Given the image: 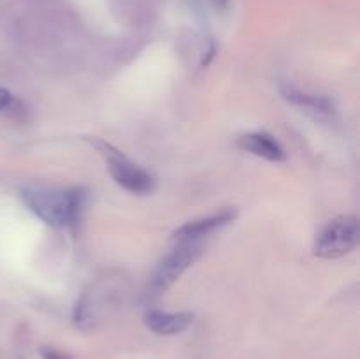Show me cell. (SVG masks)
Listing matches in <instances>:
<instances>
[{"mask_svg":"<svg viewBox=\"0 0 360 359\" xmlns=\"http://www.w3.org/2000/svg\"><path fill=\"white\" fill-rule=\"evenodd\" d=\"M281 95L287 99L288 102L295 106H301V108L313 109L316 113H326V115H333L336 111V104L330 97L327 95H316V94H308V92H302L299 88L292 87V84H283L281 87Z\"/></svg>","mask_w":360,"mask_h":359,"instance_id":"ba28073f","label":"cell"},{"mask_svg":"<svg viewBox=\"0 0 360 359\" xmlns=\"http://www.w3.org/2000/svg\"><path fill=\"white\" fill-rule=\"evenodd\" d=\"M238 217V211L234 208H225V210L218 211V213L210 215V217L199 218V220L186 222L179 229L174 231V239L178 241H200L204 236H210L217 229L224 227V225L231 224L234 218Z\"/></svg>","mask_w":360,"mask_h":359,"instance_id":"5b68a950","label":"cell"},{"mask_svg":"<svg viewBox=\"0 0 360 359\" xmlns=\"http://www.w3.org/2000/svg\"><path fill=\"white\" fill-rule=\"evenodd\" d=\"M193 322L192 312H160L151 310L144 315V324L153 333L162 336H174L188 329Z\"/></svg>","mask_w":360,"mask_h":359,"instance_id":"52a82bcc","label":"cell"},{"mask_svg":"<svg viewBox=\"0 0 360 359\" xmlns=\"http://www.w3.org/2000/svg\"><path fill=\"white\" fill-rule=\"evenodd\" d=\"M238 146L255 157L266 158L269 162H285L287 151L280 141L267 132H248L238 139Z\"/></svg>","mask_w":360,"mask_h":359,"instance_id":"8992f818","label":"cell"},{"mask_svg":"<svg viewBox=\"0 0 360 359\" xmlns=\"http://www.w3.org/2000/svg\"><path fill=\"white\" fill-rule=\"evenodd\" d=\"M14 104H16V99L13 97V94L6 90V88H0V111L13 109Z\"/></svg>","mask_w":360,"mask_h":359,"instance_id":"9c48e42d","label":"cell"},{"mask_svg":"<svg viewBox=\"0 0 360 359\" xmlns=\"http://www.w3.org/2000/svg\"><path fill=\"white\" fill-rule=\"evenodd\" d=\"M202 253L200 241H178V246L158 264L150 285V294H162L167 291Z\"/></svg>","mask_w":360,"mask_h":359,"instance_id":"277c9868","label":"cell"},{"mask_svg":"<svg viewBox=\"0 0 360 359\" xmlns=\"http://www.w3.org/2000/svg\"><path fill=\"white\" fill-rule=\"evenodd\" d=\"M211 2H213L214 7H218V9H227V7L231 6V0H211Z\"/></svg>","mask_w":360,"mask_h":359,"instance_id":"8fae6325","label":"cell"},{"mask_svg":"<svg viewBox=\"0 0 360 359\" xmlns=\"http://www.w3.org/2000/svg\"><path fill=\"white\" fill-rule=\"evenodd\" d=\"M41 354H42V359H70L69 355L56 351V348H42Z\"/></svg>","mask_w":360,"mask_h":359,"instance_id":"30bf717a","label":"cell"},{"mask_svg":"<svg viewBox=\"0 0 360 359\" xmlns=\"http://www.w3.org/2000/svg\"><path fill=\"white\" fill-rule=\"evenodd\" d=\"M20 197L28 210L51 227L74 225L84 206L86 194L83 189H48V187H25Z\"/></svg>","mask_w":360,"mask_h":359,"instance_id":"6da1fadb","label":"cell"},{"mask_svg":"<svg viewBox=\"0 0 360 359\" xmlns=\"http://www.w3.org/2000/svg\"><path fill=\"white\" fill-rule=\"evenodd\" d=\"M359 241V218L355 215H341L327 222L316 234L313 253L320 259H340L357 248Z\"/></svg>","mask_w":360,"mask_h":359,"instance_id":"3957f363","label":"cell"},{"mask_svg":"<svg viewBox=\"0 0 360 359\" xmlns=\"http://www.w3.org/2000/svg\"><path fill=\"white\" fill-rule=\"evenodd\" d=\"M84 139L104 157L115 182L120 187H123L127 192L136 194V196H144V194H150L153 190V176L146 169H143L136 162L130 160L118 148H115L111 143L101 139V137H84Z\"/></svg>","mask_w":360,"mask_h":359,"instance_id":"7a4b0ae2","label":"cell"}]
</instances>
